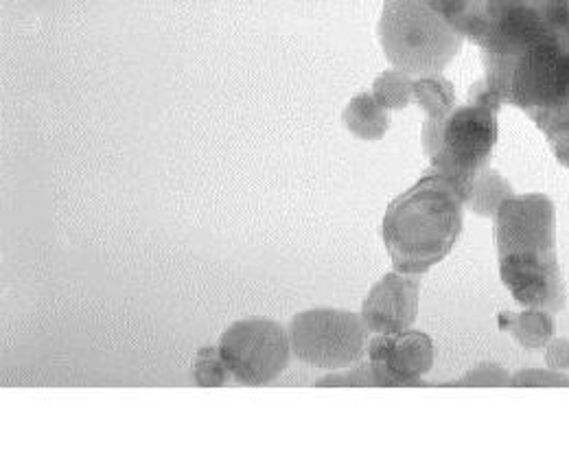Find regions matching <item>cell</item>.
Returning a JSON list of instances; mask_svg holds the SVG:
<instances>
[{
  "label": "cell",
  "instance_id": "ac0fdd59",
  "mask_svg": "<svg viewBox=\"0 0 569 475\" xmlns=\"http://www.w3.org/2000/svg\"><path fill=\"white\" fill-rule=\"evenodd\" d=\"M510 388H569V377L555 368H523L510 379Z\"/></svg>",
  "mask_w": 569,
  "mask_h": 475
},
{
  "label": "cell",
  "instance_id": "5b68a950",
  "mask_svg": "<svg viewBox=\"0 0 569 475\" xmlns=\"http://www.w3.org/2000/svg\"><path fill=\"white\" fill-rule=\"evenodd\" d=\"M379 40L392 67L423 77L449 67L465 38L427 0H383Z\"/></svg>",
  "mask_w": 569,
  "mask_h": 475
},
{
  "label": "cell",
  "instance_id": "5bb4252c",
  "mask_svg": "<svg viewBox=\"0 0 569 475\" xmlns=\"http://www.w3.org/2000/svg\"><path fill=\"white\" fill-rule=\"evenodd\" d=\"M512 196H515L512 185L499 171L489 167L476 178L467 206L471 208V212L480 217H496L499 206Z\"/></svg>",
  "mask_w": 569,
  "mask_h": 475
},
{
  "label": "cell",
  "instance_id": "8fae6325",
  "mask_svg": "<svg viewBox=\"0 0 569 475\" xmlns=\"http://www.w3.org/2000/svg\"><path fill=\"white\" fill-rule=\"evenodd\" d=\"M498 327L508 331L523 348H546V344L557 334L555 314L543 309H526L521 314L501 311L498 314Z\"/></svg>",
  "mask_w": 569,
  "mask_h": 475
},
{
  "label": "cell",
  "instance_id": "30bf717a",
  "mask_svg": "<svg viewBox=\"0 0 569 475\" xmlns=\"http://www.w3.org/2000/svg\"><path fill=\"white\" fill-rule=\"evenodd\" d=\"M419 274L390 271L366 296L361 318L370 334H401L412 329L419 314Z\"/></svg>",
  "mask_w": 569,
  "mask_h": 475
},
{
  "label": "cell",
  "instance_id": "277c9868",
  "mask_svg": "<svg viewBox=\"0 0 569 475\" xmlns=\"http://www.w3.org/2000/svg\"><path fill=\"white\" fill-rule=\"evenodd\" d=\"M501 101L487 88L485 79L471 86L469 103L456 110L442 123V140L431 156V171L442 176L458 196H471L476 178L489 169L498 142V115Z\"/></svg>",
  "mask_w": 569,
  "mask_h": 475
},
{
  "label": "cell",
  "instance_id": "7c38bea8",
  "mask_svg": "<svg viewBox=\"0 0 569 475\" xmlns=\"http://www.w3.org/2000/svg\"><path fill=\"white\" fill-rule=\"evenodd\" d=\"M345 123L359 140H381L390 128V115L372 95L361 92L351 99Z\"/></svg>",
  "mask_w": 569,
  "mask_h": 475
},
{
  "label": "cell",
  "instance_id": "e0dca14e",
  "mask_svg": "<svg viewBox=\"0 0 569 475\" xmlns=\"http://www.w3.org/2000/svg\"><path fill=\"white\" fill-rule=\"evenodd\" d=\"M510 375L493 362H485L469 370L465 377L451 382V388H510Z\"/></svg>",
  "mask_w": 569,
  "mask_h": 475
},
{
  "label": "cell",
  "instance_id": "d6986e66",
  "mask_svg": "<svg viewBox=\"0 0 569 475\" xmlns=\"http://www.w3.org/2000/svg\"><path fill=\"white\" fill-rule=\"evenodd\" d=\"M318 388H329V386H340V388H377L375 377H372V368L368 362H359L349 375H329L316 382Z\"/></svg>",
  "mask_w": 569,
  "mask_h": 475
},
{
  "label": "cell",
  "instance_id": "6da1fadb",
  "mask_svg": "<svg viewBox=\"0 0 569 475\" xmlns=\"http://www.w3.org/2000/svg\"><path fill=\"white\" fill-rule=\"evenodd\" d=\"M496 248L499 276L526 309L559 314L568 291L557 259V208L543 194L512 196L499 206Z\"/></svg>",
  "mask_w": 569,
  "mask_h": 475
},
{
  "label": "cell",
  "instance_id": "4fadbf2b",
  "mask_svg": "<svg viewBox=\"0 0 569 475\" xmlns=\"http://www.w3.org/2000/svg\"><path fill=\"white\" fill-rule=\"evenodd\" d=\"M415 103L426 112V119L445 121L456 110V88L440 72L417 77Z\"/></svg>",
  "mask_w": 569,
  "mask_h": 475
},
{
  "label": "cell",
  "instance_id": "7a4b0ae2",
  "mask_svg": "<svg viewBox=\"0 0 569 475\" xmlns=\"http://www.w3.org/2000/svg\"><path fill=\"white\" fill-rule=\"evenodd\" d=\"M465 200L436 171L390 202L381 235L397 271L426 274L440 264L462 232Z\"/></svg>",
  "mask_w": 569,
  "mask_h": 475
},
{
  "label": "cell",
  "instance_id": "9a60e30c",
  "mask_svg": "<svg viewBox=\"0 0 569 475\" xmlns=\"http://www.w3.org/2000/svg\"><path fill=\"white\" fill-rule=\"evenodd\" d=\"M372 97L386 110H406L415 101V77L399 68H388L375 79Z\"/></svg>",
  "mask_w": 569,
  "mask_h": 475
},
{
  "label": "cell",
  "instance_id": "7402d4cb",
  "mask_svg": "<svg viewBox=\"0 0 569 475\" xmlns=\"http://www.w3.org/2000/svg\"><path fill=\"white\" fill-rule=\"evenodd\" d=\"M552 151H555L557 160L569 169V145H566V147H552Z\"/></svg>",
  "mask_w": 569,
  "mask_h": 475
},
{
  "label": "cell",
  "instance_id": "9c48e42d",
  "mask_svg": "<svg viewBox=\"0 0 569 475\" xmlns=\"http://www.w3.org/2000/svg\"><path fill=\"white\" fill-rule=\"evenodd\" d=\"M368 364L377 388H415L433 366V342L415 329L375 336L368 342Z\"/></svg>",
  "mask_w": 569,
  "mask_h": 475
},
{
  "label": "cell",
  "instance_id": "ba28073f",
  "mask_svg": "<svg viewBox=\"0 0 569 475\" xmlns=\"http://www.w3.org/2000/svg\"><path fill=\"white\" fill-rule=\"evenodd\" d=\"M230 375L243 386L272 384L287 366L291 342L274 320L248 318L230 325L219 339Z\"/></svg>",
  "mask_w": 569,
  "mask_h": 475
},
{
  "label": "cell",
  "instance_id": "ffe728a7",
  "mask_svg": "<svg viewBox=\"0 0 569 475\" xmlns=\"http://www.w3.org/2000/svg\"><path fill=\"white\" fill-rule=\"evenodd\" d=\"M546 364L555 370H569V339L552 338L546 344Z\"/></svg>",
  "mask_w": 569,
  "mask_h": 475
},
{
  "label": "cell",
  "instance_id": "2e32d148",
  "mask_svg": "<svg viewBox=\"0 0 569 475\" xmlns=\"http://www.w3.org/2000/svg\"><path fill=\"white\" fill-rule=\"evenodd\" d=\"M193 375H196V384L202 388H219L228 382V366L221 357L219 346H204L198 350V357L193 362Z\"/></svg>",
  "mask_w": 569,
  "mask_h": 475
},
{
  "label": "cell",
  "instance_id": "3957f363",
  "mask_svg": "<svg viewBox=\"0 0 569 475\" xmlns=\"http://www.w3.org/2000/svg\"><path fill=\"white\" fill-rule=\"evenodd\" d=\"M569 22V0H469L449 24L482 49V58L515 62Z\"/></svg>",
  "mask_w": 569,
  "mask_h": 475
},
{
  "label": "cell",
  "instance_id": "8992f818",
  "mask_svg": "<svg viewBox=\"0 0 569 475\" xmlns=\"http://www.w3.org/2000/svg\"><path fill=\"white\" fill-rule=\"evenodd\" d=\"M368 334L363 318L345 309L300 311L289 325L293 357L325 370L353 368L363 362Z\"/></svg>",
  "mask_w": 569,
  "mask_h": 475
},
{
  "label": "cell",
  "instance_id": "44dd1931",
  "mask_svg": "<svg viewBox=\"0 0 569 475\" xmlns=\"http://www.w3.org/2000/svg\"><path fill=\"white\" fill-rule=\"evenodd\" d=\"M433 11H438L447 22L469 2V0H427Z\"/></svg>",
  "mask_w": 569,
  "mask_h": 475
},
{
  "label": "cell",
  "instance_id": "52a82bcc",
  "mask_svg": "<svg viewBox=\"0 0 569 475\" xmlns=\"http://www.w3.org/2000/svg\"><path fill=\"white\" fill-rule=\"evenodd\" d=\"M569 103V22L530 47L510 79V106L532 121Z\"/></svg>",
  "mask_w": 569,
  "mask_h": 475
}]
</instances>
